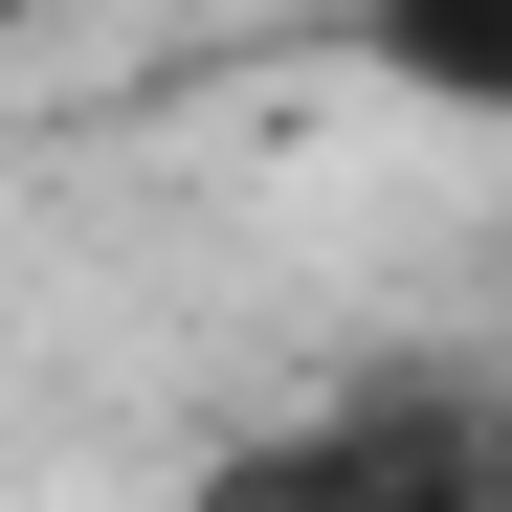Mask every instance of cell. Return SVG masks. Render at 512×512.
<instances>
[{
	"mask_svg": "<svg viewBox=\"0 0 512 512\" xmlns=\"http://www.w3.org/2000/svg\"><path fill=\"white\" fill-rule=\"evenodd\" d=\"M179 512H512V468H490V379H446V357L334 379V401H290V423H245Z\"/></svg>",
	"mask_w": 512,
	"mask_h": 512,
	"instance_id": "cell-1",
	"label": "cell"
},
{
	"mask_svg": "<svg viewBox=\"0 0 512 512\" xmlns=\"http://www.w3.org/2000/svg\"><path fill=\"white\" fill-rule=\"evenodd\" d=\"M379 67H401L423 112H490L512 90V0H379Z\"/></svg>",
	"mask_w": 512,
	"mask_h": 512,
	"instance_id": "cell-2",
	"label": "cell"
},
{
	"mask_svg": "<svg viewBox=\"0 0 512 512\" xmlns=\"http://www.w3.org/2000/svg\"><path fill=\"white\" fill-rule=\"evenodd\" d=\"M0 23H23V0H0Z\"/></svg>",
	"mask_w": 512,
	"mask_h": 512,
	"instance_id": "cell-3",
	"label": "cell"
}]
</instances>
